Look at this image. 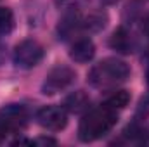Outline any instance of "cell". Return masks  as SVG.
I'll return each mask as SVG.
<instances>
[{
	"label": "cell",
	"mask_w": 149,
	"mask_h": 147,
	"mask_svg": "<svg viewBox=\"0 0 149 147\" xmlns=\"http://www.w3.org/2000/svg\"><path fill=\"white\" fill-rule=\"evenodd\" d=\"M63 3H74V2H78V0H61Z\"/></svg>",
	"instance_id": "cell-15"
},
{
	"label": "cell",
	"mask_w": 149,
	"mask_h": 147,
	"mask_svg": "<svg viewBox=\"0 0 149 147\" xmlns=\"http://www.w3.org/2000/svg\"><path fill=\"white\" fill-rule=\"evenodd\" d=\"M43 59V47L37 40H23L14 49V61L21 68H33Z\"/></svg>",
	"instance_id": "cell-3"
},
{
	"label": "cell",
	"mask_w": 149,
	"mask_h": 147,
	"mask_svg": "<svg viewBox=\"0 0 149 147\" xmlns=\"http://www.w3.org/2000/svg\"><path fill=\"white\" fill-rule=\"evenodd\" d=\"M128 102H130V94L127 90H118V92L113 94L104 104H108L109 107H113V109H116V111H121L128 106Z\"/></svg>",
	"instance_id": "cell-10"
},
{
	"label": "cell",
	"mask_w": 149,
	"mask_h": 147,
	"mask_svg": "<svg viewBox=\"0 0 149 147\" xmlns=\"http://www.w3.org/2000/svg\"><path fill=\"white\" fill-rule=\"evenodd\" d=\"M130 76V68L120 59H104L88 73V83L95 88H113Z\"/></svg>",
	"instance_id": "cell-2"
},
{
	"label": "cell",
	"mask_w": 149,
	"mask_h": 147,
	"mask_svg": "<svg viewBox=\"0 0 149 147\" xmlns=\"http://www.w3.org/2000/svg\"><path fill=\"white\" fill-rule=\"evenodd\" d=\"M118 123V111L102 104L83 116L78 126V137L81 142H94L109 133Z\"/></svg>",
	"instance_id": "cell-1"
},
{
	"label": "cell",
	"mask_w": 149,
	"mask_h": 147,
	"mask_svg": "<svg viewBox=\"0 0 149 147\" xmlns=\"http://www.w3.org/2000/svg\"><path fill=\"white\" fill-rule=\"evenodd\" d=\"M7 133H9V132H7V128L0 123V142H3V139L7 137Z\"/></svg>",
	"instance_id": "cell-12"
},
{
	"label": "cell",
	"mask_w": 149,
	"mask_h": 147,
	"mask_svg": "<svg viewBox=\"0 0 149 147\" xmlns=\"http://www.w3.org/2000/svg\"><path fill=\"white\" fill-rule=\"evenodd\" d=\"M88 104H90V99L85 92L78 90L71 95H68L63 102V107L68 111V112H73V114H80L83 111L88 109Z\"/></svg>",
	"instance_id": "cell-8"
},
{
	"label": "cell",
	"mask_w": 149,
	"mask_h": 147,
	"mask_svg": "<svg viewBox=\"0 0 149 147\" xmlns=\"http://www.w3.org/2000/svg\"><path fill=\"white\" fill-rule=\"evenodd\" d=\"M76 74L71 68L68 66H57L54 69H50V73L47 74L43 85H42V92L45 95H54L61 90H64L66 87H70L74 81Z\"/></svg>",
	"instance_id": "cell-4"
},
{
	"label": "cell",
	"mask_w": 149,
	"mask_h": 147,
	"mask_svg": "<svg viewBox=\"0 0 149 147\" xmlns=\"http://www.w3.org/2000/svg\"><path fill=\"white\" fill-rule=\"evenodd\" d=\"M94 54H95V47H94V42L88 38H81V40L74 42L70 50V57L78 64H85V62L92 61Z\"/></svg>",
	"instance_id": "cell-7"
},
{
	"label": "cell",
	"mask_w": 149,
	"mask_h": 147,
	"mask_svg": "<svg viewBox=\"0 0 149 147\" xmlns=\"http://www.w3.org/2000/svg\"><path fill=\"white\" fill-rule=\"evenodd\" d=\"M142 31H144V33H146V35L149 37V16L146 17V19H144V24H142Z\"/></svg>",
	"instance_id": "cell-14"
},
{
	"label": "cell",
	"mask_w": 149,
	"mask_h": 147,
	"mask_svg": "<svg viewBox=\"0 0 149 147\" xmlns=\"http://www.w3.org/2000/svg\"><path fill=\"white\" fill-rule=\"evenodd\" d=\"M104 2H106V3H114L116 0H104Z\"/></svg>",
	"instance_id": "cell-16"
},
{
	"label": "cell",
	"mask_w": 149,
	"mask_h": 147,
	"mask_svg": "<svg viewBox=\"0 0 149 147\" xmlns=\"http://www.w3.org/2000/svg\"><path fill=\"white\" fill-rule=\"evenodd\" d=\"M109 45H111L114 50H118L120 54H128V52H132L130 37H128V33L125 31V28H118V30L113 33L111 40H109Z\"/></svg>",
	"instance_id": "cell-9"
},
{
	"label": "cell",
	"mask_w": 149,
	"mask_h": 147,
	"mask_svg": "<svg viewBox=\"0 0 149 147\" xmlns=\"http://www.w3.org/2000/svg\"><path fill=\"white\" fill-rule=\"evenodd\" d=\"M33 144H56V140H52V139H38V140H33Z\"/></svg>",
	"instance_id": "cell-13"
},
{
	"label": "cell",
	"mask_w": 149,
	"mask_h": 147,
	"mask_svg": "<svg viewBox=\"0 0 149 147\" xmlns=\"http://www.w3.org/2000/svg\"><path fill=\"white\" fill-rule=\"evenodd\" d=\"M68 111L63 106H45L37 112V121L40 126L50 132H59L68 123Z\"/></svg>",
	"instance_id": "cell-5"
},
{
	"label": "cell",
	"mask_w": 149,
	"mask_h": 147,
	"mask_svg": "<svg viewBox=\"0 0 149 147\" xmlns=\"http://www.w3.org/2000/svg\"><path fill=\"white\" fill-rule=\"evenodd\" d=\"M148 81H149V73H148Z\"/></svg>",
	"instance_id": "cell-17"
},
{
	"label": "cell",
	"mask_w": 149,
	"mask_h": 147,
	"mask_svg": "<svg viewBox=\"0 0 149 147\" xmlns=\"http://www.w3.org/2000/svg\"><path fill=\"white\" fill-rule=\"evenodd\" d=\"M14 30V14L7 7H0V35H9Z\"/></svg>",
	"instance_id": "cell-11"
},
{
	"label": "cell",
	"mask_w": 149,
	"mask_h": 147,
	"mask_svg": "<svg viewBox=\"0 0 149 147\" xmlns=\"http://www.w3.org/2000/svg\"><path fill=\"white\" fill-rule=\"evenodd\" d=\"M0 123L7 128L9 133L21 132L28 125V112L19 104H9L0 109Z\"/></svg>",
	"instance_id": "cell-6"
}]
</instances>
